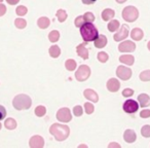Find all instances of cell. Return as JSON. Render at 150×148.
I'll use <instances>...</instances> for the list:
<instances>
[{"label": "cell", "mask_w": 150, "mask_h": 148, "mask_svg": "<svg viewBox=\"0 0 150 148\" xmlns=\"http://www.w3.org/2000/svg\"><path fill=\"white\" fill-rule=\"evenodd\" d=\"M50 133L54 136V138L59 142L65 141L69 137L70 129L67 125L61 123H52L50 127Z\"/></svg>", "instance_id": "6da1fadb"}, {"label": "cell", "mask_w": 150, "mask_h": 148, "mask_svg": "<svg viewBox=\"0 0 150 148\" xmlns=\"http://www.w3.org/2000/svg\"><path fill=\"white\" fill-rule=\"evenodd\" d=\"M80 34H81L82 39L86 42L95 41L99 36L98 29L93 23H84L80 27Z\"/></svg>", "instance_id": "7a4b0ae2"}, {"label": "cell", "mask_w": 150, "mask_h": 148, "mask_svg": "<svg viewBox=\"0 0 150 148\" xmlns=\"http://www.w3.org/2000/svg\"><path fill=\"white\" fill-rule=\"evenodd\" d=\"M32 100L28 95L20 94L16 96L13 100V106L17 110H27L31 107Z\"/></svg>", "instance_id": "3957f363"}, {"label": "cell", "mask_w": 150, "mask_h": 148, "mask_svg": "<svg viewBox=\"0 0 150 148\" xmlns=\"http://www.w3.org/2000/svg\"><path fill=\"white\" fill-rule=\"evenodd\" d=\"M122 19L125 22H129V23H133L136 20L139 18V11L133 5H129V6L125 7L122 9Z\"/></svg>", "instance_id": "277c9868"}, {"label": "cell", "mask_w": 150, "mask_h": 148, "mask_svg": "<svg viewBox=\"0 0 150 148\" xmlns=\"http://www.w3.org/2000/svg\"><path fill=\"white\" fill-rule=\"evenodd\" d=\"M91 73H92V71H91V68L88 65H80L78 67L77 71L75 72V78L77 81H86L91 76Z\"/></svg>", "instance_id": "5b68a950"}, {"label": "cell", "mask_w": 150, "mask_h": 148, "mask_svg": "<svg viewBox=\"0 0 150 148\" xmlns=\"http://www.w3.org/2000/svg\"><path fill=\"white\" fill-rule=\"evenodd\" d=\"M57 119L61 123H69L72 119V115H71V111L69 108L67 107H63L60 108L57 111V115H56Z\"/></svg>", "instance_id": "8992f818"}, {"label": "cell", "mask_w": 150, "mask_h": 148, "mask_svg": "<svg viewBox=\"0 0 150 148\" xmlns=\"http://www.w3.org/2000/svg\"><path fill=\"white\" fill-rule=\"evenodd\" d=\"M129 35V26L125 24V25H121L118 31L114 34V36H113V39H114L115 41L119 42V41H122V40H125Z\"/></svg>", "instance_id": "52a82bcc"}, {"label": "cell", "mask_w": 150, "mask_h": 148, "mask_svg": "<svg viewBox=\"0 0 150 148\" xmlns=\"http://www.w3.org/2000/svg\"><path fill=\"white\" fill-rule=\"evenodd\" d=\"M132 70L129 67L125 66H118L116 69V75L121 80H129L132 77Z\"/></svg>", "instance_id": "ba28073f"}, {"label": "cell", "mask_w": 150, "mask_h": 148, "mask_svg": "<svg viewBox=\"0 0 150 148\" xmlns=\"http://www.w3.org/2000/svg\"><path fill=\"white\" fill-rule=\"evenodd\" d=\"M122 108L125 113L133 114V113H135L138 111V109H139V104H138V102L135 100H127L125 103H123Z\"/></svg>", "instance_id": "9c48e42d"}, {"label": "cell", "mask_w": 150, "mask_h": 148, "mask_svg": "<svg viewBox=\"0 0 150 148\" xmlns=\"http://www.w3.org/2000/svg\"><path fill=\"white\" fill-rule=\"evenodd\" d=\"M136 50V43L131 40H125L119 43L118 50L120 52H133Z\"/></svg>", "instance_id": "30bf717a"}, {"label": "cell", "mask_w": 150, "mask_h": 148, "mask_svg": "<svg viewBox=\"0 0 150 148\" xmlns=\"http://www.w3.org/2000/svg\"><path fill=\"white\" fill-rule=\"evenodd\" d=\"M29 146L32 148H41L44 146V139L41 136L35 135L30 138L29 140Z\"/></svg>", "instance_id": "8fae6325"}, {"label": "cell", "mask_w": 150, "mask_h": 148, "mask_svg": "<svg viewBox=\"0 0 150 148\" xmlns=\"http://www.w3.org/2000/svg\"><path fill=\"white\" fill-rule=\"evenodd\" d=\"M86 44H88V42L84 41L82 43H80L79 45H77V47H76L77 55L83 60H88V50L86 48Z\"/></svg>", "instance_id": "7c38bea8"}, {"label": "cell", "mask_w": 150, "mask_h": 148, "mask_svg": "<svg viewBox=\"0 0 150 148\" xmlns=\"http://www.w3.org/2000/svg\"><path fill=\"white\" fill-rule=\"evenodd\" d=\"M119 88H120V82L116 78H110L107 81V89H108L109 92L115 93L119 90Z\"/></svg>", "instance_id": "4fadbf2b"}, {"label": "cell", "mask_w": 150, "mask_h": 148, "mask_svg": "<svg viewBox=\"0 0 150 148\" xmlns=\"http://www.w3.org/2000/svg\"><path fill=\"white\" fill-rule=\"evenodd\" d=\"M83 96L86 100H90L91 102H94V103H97L99 101V96L94 90L92 89H86V91L83 92Z\"/></svg>", "instance_id": "5bb4252c"}, {"label": "cell", "mask_w": 150, "mask_h": 148, "mask_svg": "<svg viewBox=\"0 0 150 148\" xmlns=\"http://www.w3.org/2000/svg\"><path fill=\"white\" fill-rule=\"evenodd\" d=\"M123 139L127 143H134L137 139V135L134 130H125V134H123Z\"/></svg>", "instance_id": "9a60e30c"}, {"label": "cell", "mask_w": 150, "mask_h": 148, "mask_svg": "<svg viewBox=\"0 0 150 148\" xmlns=\"http://www.w3.org/2000/svg\"><path fill=\"white\" fill-rule=\"evenodd\" d=\"M129 35H131L133 40H135V41H140V40L144 37V32H143V30L140 29V28H134L131 31Z\"/></svg>", "instance_id": "2e32d148"}, {"label": "cell", "mask_w": 150, "mask_h": 148, "mask_svg": "<svg viewBox=\"0 0 150 148\" xmlns=\"http://www.w3.org/2000/svg\"><path fill=\"white\" fill-rule=\"evenodd\" d=\"M107 42H108V40H107L106 36H105V35H99L98 37H97V39L95 40V42H94L95 47L103 48V47H105V46L107 45Z\"/></svg>", "instance_id": "e0dca14e"}, {"label": "cell", "mask_w": 150, "mask_h": 148, "mask_svg": "<svg viewBox=\"0 0 150 148\" xmlns=\"http://www.w3.org/2000/svg\"><path fill=\"white\" fill-rule=\"evenodd\" d=\"M138 102H139L140 106L145 108L150 105V97L147 94H141L138 96Z\"/></svg>", "instance_id": "ac0fdd59"}, {"label": "cell", "mask_w": 150, "mask_h": 148, "mask_svg": "<svg viewBox=\"0 0 150 148\" xmlns=\"http://www.w3.org/2000/svg\"><path fill=\"white\" fill-rule=\"evenodd\" d=\"M114 16H115V11L111 8H106L102 11V19L105 22L111 21L114 18Z\"/></svg>", "instance_id": "d6986e66"}, {"label": "cell", "mask_w": 150, "mask_h": 148, "mask_svg": "<svg viewBox=\"0 0 150 148\" xmlns=\"http://www.w3.org/2000/svg\"><path fill=\"white\" fill-rule=\"evenodd\" d=\"M119 61H120V63H123L127 66H132L135 62V58L132 55H122L119 57Z\"/></svg>", "instance_id": "ffe728a7"}, {"label": "cell", "mask_w": 150, "mask_h": 148, "mask_svg": "<svg viewBox=\"0 0 150 148\" xmlns=\"http://www.w3.org/2000/svg\"><path fill=\"white\" fill-rule=\"evenodd\" d=\"M50 21L48 18L46 17H41L37 20V26L40 29H46L47 27H50Z\"/></svg>", "instance_id": "44dd1931"}, {"label": "cell", "mask_w": 150, "mask_h": 148, "mask_svg": "<svg viewBox=\"0 0 150 148\" xmlns=\"http://www.w3.org/2000/svg\"><path fill=\"white\" fill-rule=\"evenodd\" d=\"M107 28H108V30L110 32H115L120 28V23H119V21H117V20H111V21L109 22Z\"/></svg>", "instance_id": "7402d4cb"}, {"label": "cell", "mask_w": 150, "mask_h": 148, "mask_svg": "<svg viewBox=\"0 0 150 148\" xmlns=\"http://www.w3.org/2000/svg\"><path fill=\"white\" fill-rule=\"evenodd\" d=\"M48 54L52 58H58L61 55V48L58 45H52L48 50Z\"/></svg>", "instance_id": "603a6c76"}, {"label": "cell", "mask_w": 150, "mask_h": 148, "mask_svg": "<svg viewBox=\"0 0 150 148\" xmlns=\"http://www.w3.org/2000/svg\"><path fill=\"white\" fill-rule=\"evenodd\" d=\"M65 67H66V69L68 71H74L76 69V67H77V63L73 59H68L65 62Z\"/></svg>", "instance_id": "cb8c5ba5"}, {"label": "cell", "mask_w": 150, "mask_h": 148, "mask_svg": "<svg viewBox=\"0 0 150 148\" xmlns=\"http://www.w3.org/2000/svg\"><path fill=\"white\" fill-rule=\"evenodd\" d=\"M17 121L15 120L13 118H7V119H5V121H4V127H6L7 130H15L16 127H17Z\"/></svg>", "instance_id": "d4e9b609"}, {"label": "cell", "mask_w": 150, "mask_h": 148, "mask_svg": "<svg viewBox=\"0 0 150 148\" xmlns=\"http://www.w3.org/2000/svg\"><path fill=\"white\" fill-rule=\"evenodd\" d=\"M56 16H57V18H58V21L60 22V23H64V22L67 20V17H68L66 11H64V9H59V11H57Z\"/></svg>", "instance_id": "484cf974"}, {"label": "cell", "mask_w": 150, "mask_h": 148, "mask_svg": "<svg viewBox=\"0 0 150 148\" xmlns=\"http://www.w3.org/2000/svg\"><path fill=\"white\" fill-rule=\"evenodd\" d=\"M48 39H50V42H57L60 39V32L57 31V30L50 31V33L48 34Z\"/></svg>", "instance_id": "4316f807"}, {"label": "cell", "mask_w": 150, "mask_h": 148, "mask_svg": "<svg viewBox=\"0 0 150 148\" xmlns=\"http://www.w3.org/2000/svg\"><path fill=\"white\" fill-rule=\"evenodd\" d=\"M15 25L18 29H24L27 26V21L22 19V18H18V19L15 20Z\"/></svg>", "instance_id": "83f0119b"}, {"label": "cell", "mask_w": 150, "mask_h": 148, "mask_svg": "<svg viewBox=\"0 0 150 148\" xmlns=\"http://www.w3.org/2000/svg\"><path fill=\"white\" fill-rule=\"evenodd\" d=\"M46 113V108L44 106H42V105H39V106H37L35 108V115L38 117H42L44 116Z\"/></svg>", "instance_id": "f1b7e54d"}, {"label": "cell", "mask_w": 150, "mask_h": 148, "mask_svg": "<svg viewBox=\"0 0 150 148\" xmlns=\"http://www.w3.org/2000/svg\"><path fill=\"white\" fill-rule=\"evenodd\" d=\"M27 13H28L27 7L24 6V5H19V6L17 7V9H16V13H17L19 17H24Z\"/></svg>", "instance_id": "f546056e"}, {"label": "cell", "mask_w": 150, "mask_h": 148, "mask_svg": "<svg viewBox=\"0 0 150 148\" xmlns=\"http://www.w3.org/2000/svg\"><path fill=\"white\" fill-rule=\"evenodd\" d=\"M97 59H98L99 62H101V63H106L107 61H108V59H109V56H108V54H107V52H100L98 54V56H97Z\"/></svg>", "instance_id": "4dcf8cb0"}, {"label": "cell", "mask_w": 150, "mask_h": 148, "mask_svg": "<svg viewBox=\"0 0 150 148\" xmlns=\"http://www.w3.org/2000/svg\"><path fill=\"white\" fill-rule=\"evenodd\" d=\"M140 79L142 81H150V70H145L140 73Z\"/></svg>", "instance_id": "1f68e13d"}, {"label": "cell", "mask_w": 150, "mask_h": 148, "mask_svg": "<svg viewBox=\"0 0 150 148\" xmlns=\"http://www.w3.org/2000/svg\"><path fill=\"white\" fill-rule=\"evenodd\" d=\"M83 19L86 23H93L95 21V15L91 11H88L83 15Z\"/></svg>", "instance_id": "d6a6232c"}, {"label": "cell", "mask_w": 150, "mask_h": 148, "mask_svg": "<svg viewBox=\"0 0 150 148\" xmlns=\"http://www.w3.org/2000/svg\"><path fill=\"white\" fill-rule=\"evenodd\" d=\"M141 134H142V136H143V137L149 138L150 137V125H144V127H142Z\"/></svg>", "instance_id": "836d02e7"}, {"label": "cell", "mask_w": 150, "mask_h": 148, "mask_svg": "<svg viewBox=\"0 0 150 148\" xmlns=\"http://www.w3.org/2000/svg\"><path fill=\"white\" fill-rule=\"evenodd\" d=\"M84 110H86V114H92V113L94 112V110H95L94 105H93L92 103H90V102H86V104H84Z\"/></svg>", "instance_id": "e575fe53"}, {"label": "cell", "mask_w": 150, "mask_h": 148, "mask_svg": "<svg viewBox=\"0 0 150 148\" xmlns=\"http://www.w3.org/2000/svg\"><path fill=\"white\" fill-rule=\"evenodd\" d=\"M82 113H83V108H82L80 105H77V106H75L74 108H73V114L75 115V116H81Z\"/></svg>", "instance_id": "d590c367"}, {"label": "cell", "mask_w": 150, "mask_h": 148, "mask_svg": "<svg viewBox=\"0 0 150 148\" xmlns=\"http://www.w3.org/2000/svg\"><path fill=\"white\" fill-rule=\"evenodd\" d=\"M84 23H86V21H84V19H83V16H78L74 21L75 26H76L77 28H80Z\"/></svg>", "instance_id": "8d00e7d4"}, {"label": "cell", "mask_w": 150, "mask_h": 148, "mask_svg": "<svg viewBox=\"0 0 150 148\" xmlns=\"http://www.w3.org/2000/svg\"><path fill=\"white\" fill-rule=\"evenodd\" d=\"M134 95V91L132 90V89H125V90L122 91V96L125 97V98H129V97H132Z\"/></svg>", "instance_id": "74e56055"}, {"label": "cell", "mask_w": 150, "mask_h": 148, "mask_svg": "<svg viewBox=\"0 0 150 148\" xmlns=\"http://www.w3.org/2000/svg\"><path fill=\"white\" fill-rule=\"evenodd\" d=\"M140 116H141L142 118H148V117H150V110L149 109H144V110H142L141 112H140Z\"/></svg>", "instance_id": "f35d334b"}, {"label": "cell", "mask_w": 150, "mask_h": 148, "mask_svg": "<svg viewBox=\"0 0 150 148\" xmlns=\"http://www.w3.org/2000/svg\"><path fill=\"white\" fill-rule=\"evenodd\" d=\"M5 116H6V109L2 105H0V120L4 119Z\"/></svg>", "instance_id": "ab89813d"}, {"label": "cell", "mask_w": 150, "mask_h": 148, "mask_svg": "<svg viewBox=\"0 0 150 148\" xmlns=\"http://www.w3.org/2000/svg\"><path fill=\"white\" fill-rule=\"evenodd\" d=\"M5 13H6V6L2 3H0V17H3Z\"/></svg>", "instance_id": "60d3db41"}, {"label": "cell", "mask_w": 150, "mask_h": 148, "mask_svg": "<svg viewBox=\"0 0 150 148\" xmlns=\"http://www.w3.org/2000/svg\"><path fill=\"white\" fill-rule=\"evenodd\" d=\"M81 1H82V3H83V4L90 5V4H94L97 0H81Z\"/></svg>", "instance_id": "b9f144b4"}, {"label": "cell", "mask_w": 150, "mask_h": 148, "mask_svg": "<svg viewBox=\"0 0 150 148\" xmlns=\"http://www.w3.org/2000/svg\"><path fill=\"white\" fill-rule=\"evenodd\" d=\"M6 2L8 3L9 5H16L20 2V0H6Z\"/></svg>", "instance_id": "7bdbcfd3"}, {"label": "cell", "mask_w": 150, "mask_h": 148, "mask_svg": "<svg viewBox=\"0 0 150 148\" xmlns=\"http://www.w3.org/2000/svg\"><path fill=\"white\" fill-rule=\"evenodd\" d=\"M109 147H120V145L117 143H111V144H109Z\"/></svg>", "instance_id": "ee69618b"}, {"label": "cell", "mask_w": 150, "mask_h": 148, "mask_svg": "<svg viewBox=\"0 0 150 148\" xmlns=\"http://www.w3.org/2000/svg\"><path fill=\"white\" fill-rule=\"evenodd\" d=\"M117 3H119V4H121V3H125V1H127V0H115Z\"/></svg>", "instance_id": "f6af8a7d"}, {"label": "cell", "mask_w": 150, "mask_h": 148, "mask_svg": "<svg viewBox=\"0 0 150 148\" xmlns=\"http://www.w3.org/2000/svg\"><path fill=\"white\" fill-rule=\"evenodd\" d=\"M147 47H148V50H150V41H149V42H148V44H147Z\"/></svg>", "instance_id": "bcb514c9"}, {"label": "cell", "mask_w": 150, "mask_h": 148, "mask_svg": "<svg viewBox=\"0 0 150 148\" xmlns=\"http://www.w3.org/2000/svg\"><path fill=\"white\" fill-rule=\"evenodd\" d=\"M1 127H2V125H1V123H0V130H1Z\"/></svg>", "instance_id": "7dc6e473"}, {"label": "cell", "mask_w": 150, "mask_h": 148, "mask_svg": "<svg viewBox=\"0 0 150 148\" xmlns=\"http://www.w3.org/2000/svg\"><path fill=\"white\" fill-rule=\"evenodd\" d=\"M2 1H3V0H0V3H1V2H2Z\"/></svg>", "instance_id": "c3c4849f"}]
</instances>
